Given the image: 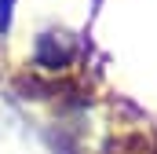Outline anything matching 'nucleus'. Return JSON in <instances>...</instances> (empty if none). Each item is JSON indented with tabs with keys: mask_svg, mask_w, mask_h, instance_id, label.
Segmentation results:
<instances>
[{
	"mask_svg": "<svg viewBox=\"0 0 157 154\" xmlns=\"http://www.w3.org/2000/svg\"><path fill=\"white\" fill-rule=\"evenodd\" d=\"M73 55H77V48L66 33H44V37H37V48H33V63L40 70H66L73 63Z\"/></svg>",
	"mask_w": 157,
	"mask_h": 154,
	"instance_id": "nucleus-1",
	"label": "nucleus"
},
{
	"mask_svg": "<svg viewBox=\"0 0 157 154\" xmlns=\"http://www.w3.org/2000/svg\"><path fill=\"white\" fill-rule=\"evenodd\" d=\"M11 15H15V0H0V30L11 26Z\"/></svg>",
	"mask_w": 157,
	"mask_h": 154,
	"instance_id": "nucleus-2",
	"label": "nucleus"
}]
</instances>
